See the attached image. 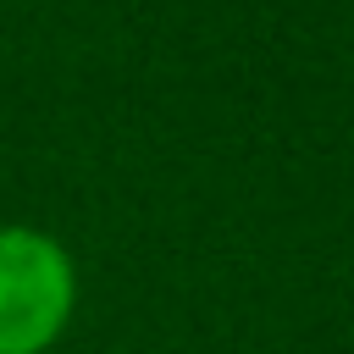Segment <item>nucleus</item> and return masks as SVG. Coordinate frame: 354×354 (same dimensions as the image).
<instances>
[{"instance_id": "f257e3e1", "label": "nucleus", "mask_w": 354, "mask_h": 354, "mask_svg": "<svg viewBox=\"0 0 354 354\" xmlns=\"http://www.w3.org/2000/svg\"><path fill=\"white\" fill-rule=\"evenodd\" d=\"M72 260L33 227H0V354H39L72 315Z\"/></svg>"}]
</instances>
